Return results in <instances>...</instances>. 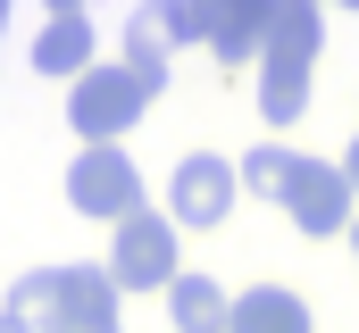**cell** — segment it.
Wrapping results in <instances>:
<instances>
[{"label": "cell", "mask_w": 359, "mask_h": 333, "mask_svg": "<svg viewBox=\"0 0 359 333\" xmlns=\"http://www.w3.org/2000/svg\"><path fill=\"white\" fill-rule=\"evenodd\" d=\"M351 250H359V234H351Z\"/></svg>", "instance_id": "19"}, {"label": "cell", "mask_w": 359, "mask_h": 333, "mask_svg": "<svg viewBox=\"0 0 359 333\" xmlns=\"http://www.w3.org/2000/svg\"><path fill=\"white\" fill-rule=\"evenodd\" d=\"M168 317H176V333H226V292L209 275H176L168 283Z\"/></svg>", "instance_id": "12"}, {"label": "cell", "mask_w": 359, "mask_h": 333, "mask_svg": "<svg viewBox=\"0 0 359 333\" xmlns=\"http://www.w3.org/2000/svg\"><path fill=\"white\" fill-rule=\"evenodd\" d=\"M284 175H292V150H284V142H259V150H243V159H234V183H243V192H259V200L284 192Z\"/></svg>", "instance_id": "13"}, {"label": "cell", "mask_w": 359, "mask_h": 333, "mask_svg": "<svg viewBox=\"0 0 359 333\" xmlns=\"http://www.w3.org/2000/svg\"><path fill=\"white\" fill-rule=\"evenodd\" d=\"M117 67L142 83L151 100L168 92V34H159V8H134V17H126V59H117Z\"/></svg>", "instance_id": "11"}, {"label": "cell", "mask_w": 359, "mask_h": 333, "mask_svg": "<svg viewBox=\"0 0 359 333\" xmlns=\"http://www.w3.org/2000/svg\"><path fill=\"white\" fill-rule=\"evenodd\" d=\"M142 108H151V92H142V83L126 76V67H100V59H92L84 76L67 83V125L84 134V150L117 142V134H126V125H134Z\"/></svg>", "instance_id": "2"}, {"label": "cell", "mask_w": 359, "mask_h": 333, "mask_svg": "<svg viewBox=\"0 0 359 333\" xmlns=\"http://www.w3.org/2000/svg\"><path fill=\"white\" fill-rule=\"evenodd\" d=\"M176 225L159 217V208H134L126 225H117V242H109V283L117 292H168L184 267H176Z\"/></svg>", "instance_id": "3"}, {"label": "cell", "mask_w": 359, "mask_h": 333, "mask_svg": "<svg viewBox=\"0 0 359 333\" xmlns=\"http://www.w3.org/2000/svg\"><path fill=\"white\" fill-rule=\"evenodd\" d=\"M67 208H76V217H100V225H126V217L142 208V166L126 159L117 142L76 150V166H67Z\"/></svg>", "instance_id": "4"}, {"label": "cell", "mask_w": 359, "mask_h": 333, "mask_svg": "<svg viewBox=\"0 0 359 333\" xmlns=\"http://www.w3.org/2000/svg\"><path fill=\"white\" fill-rule=\"evenodd\" d=\"M201 25H209V0H168V8H159L168 50H176V42H201Z\"/></svg>", "instance_id": "15"}, {"label": "cell", "mask_w": 359, "mask_h": 333, "mask_svg": "<svg viewBox=\"0 0 359 333\" xmlns=\"http://www.w3.org/2000/svg\"><path fill=\"white\" fill-rule=\"evenodd\" d=\"M268 8H276V0H209V25H201V42H209V59H217L226 76L259 59V34H268Z\"/></svg>", "instance_id": "8"}, {"label": "cell", "mask_w": 359, "mask_h": 333, "mask_svg": "<svg viewBox=\"0 0 359 333\" xmlns=\"http://www.w3.org/2000/svg\"><path fill=\"white\" fill-rule=\"evenodd\" d=\"M276 208L292 217V234H351V183H343V166H326V159L292 150V175H284Z\"/></svg>", "instance_id": "6"}, {"label": "cell", "mask_w": 359, "mask_h": 333, "mask_svg": "<svg viewBox=\"0 0 359 333\" xmlns=\"http://www.w3.org/2000/svg\"><path fill=\"white\" fill-rule=\"evenodd\" d=\"M318 42H326V8L318 0H276L268 8V34H259V117L268 125H292L309 108Z\"/></svg>", "instance_id": "1"}, {"label": "cell", "mask_w": 359, "mask_h": 333, "mask_svg": "<svg viewBox=\"0 0 359 333\" xmlns=\"http://www.w3.org/2000/svg\"><path fill=\"white\" fill-rule=\"evenodd\" d=\"M226 333H309V300L284 283H251L226 300Z\"/></svg>", "instance_id": "9"}, {"label": "cell", "mask_w": 359, "mask_h": 333, "mask_svg": "<svg viewBox=\"0 0 359 333\" xmlns=\"http://www.w3.org/2000/svg\"><path fill=\"white\" fill-rule=\"evenodd\" d=\"M0 25H8V8H0Z\"/></svg>", "instance_id": "18"}, {"label": "cell", "mask_w": 359, "mask_h": 333, "mask_svg": "<svg viewBox=\"0 0 359 333\" xmlns=\"http://www.w3.org/2000/svg\"><path fill=\"white\" fill-rule=\"evenodd\" d=\"M343 183L359 192V134H351V159H343Z\"/></svg>", "instance_id": "16"}, {"label": "cell", "mask_w": 359, "mask_h": 333, "mask_svg": "<svg viewBox=\"0 0 359 333\" xmlns=\"http://www.w3.org/2000/svg\"><path fill=\"white\" fill-rule=\"evenodd\" d=\"M42 333H117V283H109V267H59L50 325Z\"/></svg>", "instance_id": "7"}, {"label": "cell", "mask_w": 359, "mask_h": 333, "mask_svg": "<svg viewBox=\"0 0 359 333\" xmlns=\"http://www.w3.org/2000/svg\"><path fill=\"white\" fill-rule=\"evenodd\" d=\"M0 333H34V325H25V317H8V309H0Z\"/></svg>", "instance_id": "17"}, {"label": "cell", "mask_w": 359, "mask_h": 333, "mask_svg": "<svg viewBox=\"0 0 359 333\" xmlns=\"http://www.w3.org/2000/svg\"><path fill=\"white\" fill-rule=\"evenodd\" d=\"M234 166L217 159V150H192V159H176V175H168V225L176 234H217L226 225V208H234Z\"/></svg>", "instance_id": "5"}, {"label": "cell", "mask_w": 359, "mask_h": 333, "mask_svg": "<svg viewBox=\"0 0 359 333\" xmlns=\"http://www.w3.org/2000/svg\"><path fill=\"white\" fill-rule=\"evenodd\" d=\"M50 292H59V267H42V275H17V283H8V317H25V325L42 333V325H50Z\"/></svg>", "instance_id": "14"}, {"label": "cell", "mask_w": 359, "mask_h": 333, "mask_svg": "<svg viewBox=\"0 0 359 333\" xmlns=\"http://www.w3.org/2000/svg\"><path fill=\"white\" fill-rule=\"evenodd\" d=\"M84 67H92V17L84 8H50V25L34 34V76L76 83Z\"/></svg>", "instance_id": "10"}]
</instances>
